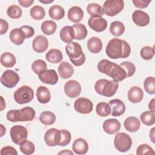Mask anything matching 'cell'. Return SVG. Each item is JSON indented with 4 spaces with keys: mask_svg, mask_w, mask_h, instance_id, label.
Wrapping results in <instances>:
<instances>
[{
    "mask_svg": "<svg viewBox=\"0 0 155 155\" xmlns=\"http://www.w3.org/2000/svg\"><path fill=\"white\" fill-rule=\"evenodd\" d=\"M67 16L70 21L77 23L81 21L82 19L84 17V12L81 7L74 6L68 10Z\"/></svg>",
    "mask_w": 155,
    "mask_h": 155,
    "instance_id": "603a6c76",
    "label": "cell"
},
{
    "mask_svg": "<svg viewBox=\"0 0 155 155\" xmlns=\"http://www.w3.org/2000/svg\"><path fill=\"white\" fill-rule=\"evenodd\" d=\"M151 1H145V0H133V3L134 6L139 8H145L147 7Z\"/></svg>",
    "mask_w": 155,
    "mask_h": 155,
    "instance_id": "f907efd6",
    "label": "cell"
},
{
    "mask_svg": "<svg viewBox=\"0 0 155 155\" xmlns=\"http://www.w3.org/2000/svg\"><path fill=\"white\" fill-rule=\"evenodd\" d=\"M14 99L19 104H24L32 101L34 92L31 87L24 85L18 88L14 93Z\"/></svg>",
    "mask_w": 155,
    "mask_h": 155,
    "instance_id": "8992f818",
    "label": "cell"
},
{
    "mask_svg": "<svg viewBox=\"0 0 155 155\" xmlns=\"http://www.w3.org/2000/svg\"><path fill=\"white\" fill-rule=\"evenodd\" d=\"M58 154H73V153L71 152V151L68 150H64L63 151H61L59 153H58Z\"/></svg>",
    "mask_w": 155,
    "mask_h": 155,
    "instance_id": "9f6ffc18",
    "label": "cell"
},
{
    "mask_svg": "<svg viewBox=\"0 0 155 155\" xmlns=\"http://www.w3.org/2000/svg\"><path fill=\"white\" fill-rule=\"evenodd\" d=\"M109 104L111 107V114L113 116H120L125 111V105L124 103L119 99L110 101Z\"/></svg>",
    "mask_w": 155,
    "mask_h": 155,
    "instance_id": "d6986e66",
    "label": "cell"
},
{
    "mask_svg": "<svg viewBox=\"0 0 155 155\" xmlns=\"http://www.w3.org/2000/svg\"><path fill=\"white\" fill-rule=\"evenodd\" d=\"M31 68L34 73L38 74L42 71L47 69V64L43 60L38 59L33 62Z\"/></svg>",
    "mask_w": 155,
    "mask_h": 155,
    "instance_id": "f6af8a7d",
    "label": "cell"
},
{
    "mask_svg": "<svg viewBox=\"0 0 155 155\" xmlns=\"http://www.w3.org/2000/svg\"><path fill=\"white\" fill-rule=\"evenodd\" d=\"M0 27H1V30H0L1 35H2L6 33L8 29V22L3 19H0Z\"/></svg>",
    "mask_w": 155,
    "mask_h": 155,
    "instance_id": "816d5d0a",
    "label": "cell"
},
{
    "mask_svg": "<svg viewBox=\"0 0 155 155\" xmlns=\"http://www.w3.org/2000/svg\"><path fill=\"white\" fill-rule=\"evenodd\" d=\"M65 51L70 61L75 66H81L85 61V55L83 53L80 44L76 42H71L67 44Z\"/></svg>",
    "mask_w": 155,
    "mask_h": 155,
    "instance_id": "5b68a950",
    "label": "cell"
},
{
    "mask_svg": "<svg viewBox=\"0 0 155 155\" xmlns=\"http://www.w3.org/2000/svg\"><path fill=\"white\" fill-rule=\"evenodd\" d=\"M143 87L145 91L150 94L155 93V79L153 76L147 78L143 83Z\"/></svg>",
    "mask_w": 155,
    "mask_h": 155,
    "instance_id": "b9f144b4",
    "label": "cell"
},
{
    "mask_svg": "<svg viewBox=\"0 0 155 155\" xmlns=\"http://www.w3.org/2000/svg\"><path fill=\"white\" fill-rule=\"evenodd\" d=\"M132 19L134 23L139 27L147 26L150 23L149 15L143 11L137 10L132 15Z\"/></svg>",
    "mask_w": 155,
    "mask_h": 155,
    "instance_id": "2e32d148",
    "label": "cell"
},
{
    "mask_svg": "<svg viewBox=\"0 0 155 155\" xmlns=\"http://www.w3.org/2000/svg\"><path fill=\"white\" fill-rule=\"evenodd\" d=\"M10 133L13 142L16 145H20L27 140L28 137L27 128L22 125H16L12 127L10 129Z\"/></svg>",
    "mask_w": 155,
    "mask_h": 155,
    "instance_id": "9c48e42d",
    "label": "cell"
},
{
    "mask_svg": "<svg viewBox=\"0 0 155 155\" xmlns=\"http://www.w3.org/2000/svg\"><path fill=\"white\" fill-rule=\"evenodd\" d=\"M88 24L89 27L96 32L103 31L107 27V21L101 16H90Z\"/></svg>",
    "mask_w": 155,
    "mask_h": 155,
    "instance_id": "9a60e30c",
    "label": "cell"
},
{
    "mask_svg": "<svg viewBox=\"0 0 155 155\" xmlns=\"http://www.w3.org/2000/svg\"><path fill=\"white\" fill-rule=\"evenodd\" d=\"M97 68L99 71L117 82L122 81L127 78V73L122 67L108 59H102L98 63Z\"/></svg>",
    "mask_w": 155,
    "mask_h": 155,
    "instance_id": "7a4b0ae2",
    "label": "cell"
},
{
    "mask_svg": "<svg viewBox=\"0 0 155 155\" xmlns=\"http://www.w3.org/2000/svg\"><path fill=\"white\" fill-rule=\"evenodd\" d=\"M1 110L2 111L5 108V102L2 96H1Z\"/></svg>",
    "mask_w": 155,
    "mask_h": 155,
    "instance_id": "680465c9",
    "label": "cell"
},
{
    "mask_svg": "<svg viewBox=\"0 0 155 155\" xmlns=\"http://www.w3.org/2000/svg\"><path fill=\"white\" fill-rule=\"evenodd\" d=\"M114 145L115 148L120 152L128 151L132 145L131 138L128 134L119 133L114 137Z\"/></svg>",
    "mask_w": 155,
    "mask_h": 155,
    "instance_id": "52a82bcc",
    "label": "cell"
},
{
    "mask_svg": "<svg viewBox=\"0 0 155 155\" xmlns=\"http://www.w3.org/2000/svg\"><path fill=\"white\" fill-rule=\"evenodd\" d=\"M93 104L92 102L85 97H79L76 100L74 104L75 110L81 114H88L93 110Z\"/></svg>",
    "mask_w": 155,
    "mask_h": 155,
    "instance_id": "8fae6325",
    "label": "cell"
},
{
    "mask_svg": "<svg viewBox=\"0 0 155 155\" xmlns=\"http://www.w3.org/2000/svg\"><path fill=\"white\" fill-rule=\"evenodd\" d=\"M125 128L131 133H134L139 130L140 126V122L139 119L134 116L127 117L124 123Z\"/></svg>",
    "mask_w": 155,
    "mask_h": 155,
    "instance_id": "cb8c5ba5",
    "label": "cell"
},
{
    "mask_svg": "<svg viewBox=\"0 0 155 155\" xmlns=\"http://www.w3.org/2000/svg\"><path fill=\"white\" fill-rule=\"evenodd\" d=\"M58 73L61 78L66 79L71 78L74 73L72 65L67 62H62L58 67Z\"/></svg>",
    "mask_w": 155,
    "mask_h": 155,
    "instance_id": "44dd1931",
    "label": "cell"
},
{
    "mask_svg": "<svg viewBox=\"0 0 155 155\" xmlns=\"http://www.w3.org/2000/svg\"><path fill=\"white\" fill-rule=\"evenodd\" d=\"M16 62V59L13 54L10 52L3 53L1 56V65L6 68L13 67Z\"/></svg>",
    "mask_w": 155,
    "mask_h": 155,
    "instance_id": "f1b7e54d",
    "label": "cell"
},
{
    "mask_svg": "<svg viewBox=\"0 0 155 155\" xmlns=\"http://www.w3.org/2000/svg\"><path fill=\"white\" fill-rule=\"evenodd\" d=\"M150 137L153 143L154 142V128H153L150 132Z\"/></svg>",
    "mask_w": 155,
    "mask_h": 155,
    "instance_id": "11a10c76",
    "label": "cell"
},
{
    "mask_svg": "<svg viewBox=\"0 0 155 155\" xmlns=\"http://www.w3.org/2000/svg\"><path fill=\"white\" fill-rule=\"evenodd\" d=\"M39 120L44 125H50L56 121V115L51 111H45L40 114Z\"/></svg>",
    "mask_w": 155,
    "mask_h": 155,
    "instance_id": "836d02e7",
    "label": "cell"
},
{
    "mask_svg": "<svg viewBox=\"0 0 155 155\" xmlns=\"http://www.w3.org/2000/svg\"><path fill=\"white\" fill-rule=\"evenodd\" d=\"M148 108L150 111L154 113V99H152L148 104Z\"/></svg>",
    "mask_w": 155,
    "mask_h": 155,
    "instance_id": "db71d44e",
    "label": "cell"
},
{
    "mask_svg": "<svg viewBox=\"0 0 155 155\" xmlns=\"http://www.w3.org/2000/svg\"><path fill=\"white\" fill-rule=\"evenodd\" d=\"M64 92L70 98H75L81 93V85L76 80H70L64 85Z\"/></svg>",
    "mask_w": 155,
    "mask_h": 155,
    "instance_id": "4fadbf2b",
    "label": "cell"
},
{
    "mask_svg": "<svg viewBox=\"0 0 155 155\" xmlns=\"http://www.w3.org/2000/svg\"><path fill=\"white\" fill-rule=\"evenodd\" d=\"M87 10L91 16H101L104 15V10L102 7L96 3L89 4L87 7Z\"/></svg>",
    "mask_w": 155,
    "mask_h": 155,
    "instance_id": "8d00e7d4",
    "label": "cell"
},
{
    "mask_svg": "<svg viewBox=\"0 0 155 155\" xmlns=\"http://www.w3.org/2000/svg\"><path fill=\"white\" fill-rule=\"evenodd\" d=\"M87 48L92 53H98L102 48V42L97 37L90 38L87 41Z\"/></svg>",
    "mask_w": 155,
    "mask_h": 155,
    "instance_id": "484cf974",
    "label": "cell"
},
{
    "mask_svg": "<svg viewBox=\"0 0 155 155\" xmlns=\"http://www.w3.org/2000/svg\"><path fill=\"white\" fill-rule=\"evenodd\" d=\"M118 88L119 83L114 80L108 81L105 79H102L97 81L94 84L96 92L100 95L107 97L114 95Z\"/></svg>",
    "mask_w": 155,
    "mask_h": 155,
    "instance_id": "277c9868",
    "label": "cell"
},
{
    "mask_svg": "<svg viewBox=\"0 0 155 155\" xmlns=\"http://www.w3.org/2000/svg\"><path fill=\"white\" fill-rule=\"evenodd\" d=\"M38 78L41 82L50 85H55L58 82V76L54 70L45 69L38 74Z\"/></svg>",
    "mask_w": 155,
    "mask_h": 155,
    "instance_id": "5bb4252c",
    "label": "cell"
},
{
    "mask_svg": "<svg viewBox=\"0 0 155 155\" xmlns=\"http://www.w3.org/2000/svg\"><path fill=\"white\" fill-rule=\"evenodd\" d=\"M54 1H49V0H44V1H39V2H41V3H44V4H50L52 2H53Z\"/></svg>",
    "mask_w": 155,
    "mask_h": 155,
    "instance_id": "91938a15",
    "label": "cell"
},
{
    "mask_svg": "<svg viewBox=\"0 0 155 155\" xmlns=\"http://www.w3.org/2000/svg\"><path fill=\"white\" fill-rule=\"evenodd\" d=\"M22 9L18 5H12L8 7L7 14L8 17L12 19H18L22 16Z\"/></svg>",
    "mask_w": 155,
    "mask_h": 155,
    "instance_id": "60d3db41",
    "label": "cell"
},
{
    "mask_svg": "<svg viewBox=\"0 0 155 155\" xmlns=\"http://www.w3.org/2000/svg\"><path fill=\"white\" fill-rule=\"evenodd\" d=\"M0 127H1V137H2L3 135L6 132V128L5 127H4V125L2 124H1L0 125Z\"/></svg>",
    "mask_w": 155,
    "mask_h": 155,
    "instance_id": "6f0895ef",
    "label": "cell"
},
{
    "mask_svg": "<svg viewBox=\"0 0 155 155\" xmlns=\"http://www.w3.org/2000/svg\"><path fill=\"white\" fill-rule=\"evenodd\" d=\"M19 148L21 151L25 155L31 154L35 151V146L34 143L27 140H25L19 145Z\"/></svg>",
    "mask_w": 155,
    "mask_h": 155,
    "instance_id": "ab89813d",
    "label": "cell"
},
{
    "mask_svg": "<svg viewBox=\"0 0 155 155\" xmlns=\"http://www.w3.org/2000/svg\"><path fill=\"white\" fill-rule=\"evenodd\" d=\"M141 122L145 125L151 126L155 123V114L150 111H146L140 116Z\"/></svg>",
    "mask_w": 155,
    "mask_h": 155,
    "instance_id": "f35d334b",
    "label": "cell"
},
{
    "mask_svg": "<svg viewBox=\"0 0 155 155\" xmlns=\"http://www.w3.org/2000/svg\"><path fill=\"white\" fill-rule=\"evenodd\" d=\"M111 107L109 104L101 102L97 104L96 107V113L101 117H107L111 114Z\"/></svg>",
    "mask_w": 155,
    "mask_h": 155,
    "instance_id": "d590c367",
    "label": "cell"
},
{
    "mask_svg": "<svg viewBox=\"0 0 155 155\" xmlns=\"http://www.w3.org/2000/svg\"><path fill=\"white\" fill-rule=\"evenodd\" d=\"M19 76L17 73L12 70L5 71L1 77V84L7 88L15 87L19 81Z\"/></svg>",
    "mask_w": 155,
    "mask_h": 155,
    "instance_id": "30bf717a",
    "label": "cell"
},
{
    "mask_svg": "<svg viewBox=\"0 0 155 155\" xmlns=\"http://www.w3.org/2000/svg\"><path fill=\"white\" fill-rule=\"evenodd\" d=\"M125 28L124 24L120 21L113 22L110 27V32L114 36H119L125 31Z\"/></svg>",
    "mask_w": 155,
    "mask_h": 155,
    "instance_id": "e575fe53",
    "label": "cell"
},
{
    "mask_svg": "<svg viewBox=\"0 0 155 155\" xmlns=\"http://www.w3.org/2000/svg\"><path fill=\"white\" fill-rule=\"evenodd\" d=\"M140 54L144 60H150L154 56V48L150 46L143 47L140 50Z\"/></svg>",
    "mask_w": 155,
    "mask_h": 155,
    "instance_id": "7bdbcfd3",
    "label": "cell"
},
{
    "mask_svg": "<svg viewBox=\"0 0 155 155\" xmlns=\"http://www.w3.org/2000/svg\"><path fill=\"white\" fill-rule=\"evenodd\" d=\"M155 153L153 148L149 146L148 144L143 143L140 145L136 150V154H154Z\"/></svg>",
    "mask_w": 155,
    "mask_h": 155,
    "instance_id": "bcb514c9",
    "label": "cell"
},
{
    "mask_svg": "<svg viewBox=\"0 0 155 155\" xmlns=\"http://www.w3.org/2000/svg\"><path fill=\"white\" fill-rule=\"evenodd\" d=\"M104 131L108 134H114L117 133L120 128V123L116 119L105 120L102 125Z\"/></svg>",
    "mask_w": 155,
    "mask_h": 155,
    "instance_id": "ac0fdd59",
    "label": "cell"
},
{
    "mask_svg": "<svg viewBox=\"0 0 155 155\" xmlns=\"http://www.w3.org/2000/svg\"><path fill=\"white\" fill-rule=\"evenodd\" d=\"M1 155H17L18 152L16 150L10 146H6L3 147L1 150Z\"/></svg>",
    "mask_w": 155,
    "mask_h": 155,
    "instance_id": "681fc988",
    "label": "cell"
},
{
    "mask_svg": "<svg viewBox=\"0 0 155 155\" xmlns=\"http://www.w3.org/2000/svg\"><path fill=\"white\" fill-rule=\"evenodd\" d=\"M38 101L41 104H47L50 102L51 94L49 90L44 86H40L36 90Z\"/></svg>",
    "mask_w": 155,
    "mask_h": 155,
    "instance_id": "4316f807",
    "label": "cell"
},
{
    "mask_svg": "<svg viewBox=\"0 0 155 155\" xmlns=\"http://www.w3.org/2000/svg\"><path fill=\"white\" fill-rule=\"evenodd\" d=\"M105 53L110 58L113 59L127 58L130 54L131 48L127 41L119 38H113L108 42Z\"/></svg>",
    "mask_w": 155,
    "mask_h": 155,
    "instance_id": "6da1fadb",
    "label": "cell"
},
{
    "mask_svg": "<svg viewBox=\"0 0 155 155\" xmlns=\"http://www.w3.org/2000/svg\"><path fill=\"white\" fill-rule=\"evenodd\" d=\"M60 38L65 43H70L74 39V32L72 26H65L60 31Z\"/></svg>",
    "mask_w": 155,
    "mask_h": 155,
    "instance_id": "d4e9b609",
    "label": "cell"
},
{
    "mask_svg": "<svg viewBox=\"0 0 155 155\" xmlns=\"http://www.w3.org/2000/svg\"><path fill=\"white\" fill-rule=\"evenodd\" d=\"M33 49L37 53H43L48 47L47 38L43 35H39L35 37L32 42Z\"/></svg>",
    "mask_w": 155,
    "mask_h": 155,
    "instance_id": "e0dca14e",
    "label": "cell"
},
{
    "mask_svg": "<svg viewBox=\"0 0 155 155\" xmlns=\"http://www.w3.org/2000/svg\"><path fill=\"white\" fill-rule=\"evenodd\" d=\"M61 140L59 142V146H66L68 144L70 143L71 139V133L67 130H61Z\"/></svg>",
    "mask_w": 155,
    "mask_h": 155,
    "instance_id": "7dc6e473",
    "label": "cell"
},
{
    "mask_svg": "<svg viewBox=\"0 0 155 155\" xmlns=\"http://www.w3.org/2000/svg\"><path fill=\"white\" fill-rule=\"evenodd\" d=\"M35 110L30 107H25L21 110H12L7 112V119L12 122L31 121L35 117Z\"/></svg>",
    "mask_w": 155,
    "mask_h": 155,
    "instance_id": "3957f363",
    "label": "cell"
},
{
    "mask_svg": "<svg viewBox=\"0 0 155 155\" xmlns=\"http://www.w3.org/2000/svg\"><path fill=\"white\" fill-rule=\"evenodd\" d=\"M30 14L31 18L35 20H41L45 15L44 8L40 5H35L30 11Z\"/></svg>",
    "mask_w": 155,
    "mask_h": 155,
    "instance_id": "74e56055",
    "label": "cell"
},
{
    "mask_svg": "<svg viewBox=\"0 0 155 155\" xmlns=\"http://www.w3.org/2000/svg\"><path fill=\"white\" fill-rule=\"evenodd\" d=\"M72 27L74 32L75 39L83 40L87 37L88 31L84 24L77 23L76 24H74Z\"/></svg>",
    "mask_w": 155,
    "mask_h": 155,
    "instance_id": "1f68e13d",
    "label": "cell"
},
{
    "mask_svg": "<svg viewBox=\"0 0 155 155\" xmlns=\"http://www.w3.org/2000/svg\"><path fill=\"white\" fill-rule=\"evenodd\" d=\"M72 149L76 154H85L88 150V145L84 139L78 138L73 142Z\"/></svg>",
    "mask_w": 155,
    "mask_h": 155,
    "instance_id": "7402d4cb",
    "label": "cell"
},
{
    "mask_svg": "<svg viewBox=\"0 0 155 155\" xmlns=\"http://www.w3.org/2000/svg\"><path fill=\"white\" fill-rule=\"evenodd\" d=\"M125 71L127 73V78L132 76L136 71V67L134 64L129 61H124L119 64Z\"/></svg>",
    "mask_w": 155,
    "mask_h": 155,
    "instance_id": "ee69618b",
    "label": "cell"
},
{
    "mask_svg": "<svg viewBox=\"0 0 155 155\" xmlns=\"http://www.w3.org/2000/svg\"><path fill=\"white\" fill-rule=\"evenodd\" d=\"M44 138L45 142L49 147L59 145L61 138V131L56 128H50L45 132Z\"/></svg>",
    "mask_w": 155,
    "mask_h": 155,
    "instance_id": "7c38bea8",
    "label": "cell"
},
{
    "mask_svg": "<svg viewBox=\"0 0 155 155\" xmlns=\"http://www.w3.org/2000/svg\"><path fill=\"white\" fill-rule=\"evenodd\" d=\"M57 25L55 22L51 20L45 21L41 24V30L46 35H51L56 31Z\"/></svg>",
    "mask_w": 155,
    "mask_h": 155,
    "instance_id": "d6a6232c",
    "label": "cell"
},
{
    "mask_svg": "<svg viewBox=\"0 0 155 155\" xmlns=\"http://www.w3.org/2000/svg\"><path fill=\"white\" fill-rule=\"evenodd\" d=\"M124 8V2L122 0H107L103 5L104 12L108 16H114Z\"/></svg>",
    "mask_w": 155,
    "mask_h": 155,
    "instance_id": "ba28073f",
    "label": "cell"
},
{
    "mask_svg": "<svg viewBox=\"0 0 155 155\" xmlns=\"http://www.w3.org/2000/svg\"><path fill=\"white\" fill-rule=\"evenodd\" d=\"M19 28L25 38H31L35 33V30L33 28L29 25H22Z\"/></svg>",
    "mask_w": 155,
    "mask_h": 155,
    "instance_id": "c3c4849f",
    "label": "cell"
},
{
    "mask_svg": "<svg viewBox=\"0 0 155 155\" xmlns=\"http://www.w3.org/2000/svg\"><path fill=\"white\" fill-rule=\"evenodd\" d=\"M9 38L13 44L17 45H20L22 44L25 39L23 34L22 33L20 28H14L10 31L9 35Z\"/></svg>",
    "mask_w": 155,
    "mask_h": 155,
    "instance_id": "4dcf8cb0",
    "label": "cell"
},
{
    "mask_svg": "<svg viewBox=\"0 0 155 155\" xmlns=\"http://www.w3.org/2000/svg\"><path fill=\"white\" fill-rule=\"evenodd\" d=\"M18 2L22 7H28L33 4L34 0H19Z\"/></svg>",
    "mask_w": 155,
    "mask_h": 155,
    "instance_id": "f5cc1de1",
    "label": "cell"
},
{
    "mask_svg": "<svg viewBox=\"0 0 155 155\" xmlns=\"http://www.w3.org/2000/svg\"><path fill=\"white\" fill-rule=\"evenodd\" d=\"M48 15L53 20H60L64 17L65 10L60 5H52L48 10Z\"/></svg>",
    "mask_w": 155,
    "mask_h": 155,
    "instance_id": "f546056e",
    "label": "cell"
},
{
    "mask_svg": "<svg viewBox=\"0 0 155 155\" xmlns=\"http://www.w3.org/2000/svg\"><path fill=\"white\" fill-rule=\"evenodd\" d=\"M45 58L50 63L57 64L60 62L63 58L62 52L58 49H51L45 54Z\"/></svg>",
    "mask_w": 155,
    "mask_h": 155,
    "instance_id": "83f0119b",
    "label": "cell"
},
{
    "mask_svg": "<svg viewBox=\"0 0 155 155\" xmlns=\"http://www.w3.org/2000/svg\"><path fill=\"white\" fill-rule=\"evenodd\" d=\"M127 96L128 100L131 103L137 104L142 100L143 92L141 88L137 86H133L129 90Z\"/></svg>",
    "mask_w": 155,
    "mask_h": 155,
    "instance_id": "ffe728a7",
    "label": "cell"
}]
</instances>
